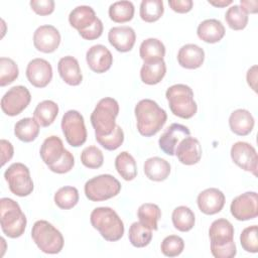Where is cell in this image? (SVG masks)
<instances>
[{
    "instance_id": "1",
    "label": "cell",
    "mask_w": 258,
    "mask_h": 258,
    "mask_svg": "<svg viewBox=\"0 0 258 258\" xmlns=\"http://www.w3.org/2000/svg\"><path fill=\"white\" fill-rule=\"evenodd\" d=\"M134 113L137 130L145 137L153 136L159 132L167 119L166 112L155 101L150 99L139 101L135 106Z\"/></svg>"
},
{
    "instance_id": "2",
    "label": "cell",
    "mask_w": 258,
    "mask_h": 258,
    "mask_svg": "<svg viewBox=\"0 0 258 258\" xmlns=\"http://www.w3.org/2000/svg\"><path fill=\"white\" fill-rule=\"evenodd\" d=\"M211 253L215 258H233L236 253L234 227L226 219L215 220L209 229Z\"/></svg>"
},
{
    "instance_id": "3",
    "label": "cell",
    "mask_w": 258,
    "mask_h": 258,
    "mask_svg": "<svg viewBox=\"0 0 258 258\" xmlns=\"http://www.w3.org/2000/svg\"><path fill=\"white\" fill-rule=\"evenodd\" d=\"M92 226L109 242L120 240L124 234V224L118 214L109 207H99L90 215Z\"/></svg>"
},
{
    "instance_id": "4",
    "label": "cell",
    "mask_w": 258,
    "mask_h": 258,
    "mask_svg": "<svg viewBox=\"0 0 258 258\" xmlns=\"http://www.w3.org/2000/svg\"><path fill=\"white\" fill-rule=\"evenodd\" d=\"M26 217L20 206L12 199L0 200V224L2 232L9 238H18L24 234Z\"/></svg>"
},
{
    "instance_id": "5",
    "label": "cell",
    "mask_w": 258,
    "mask_h": 258,
    "mask_svg": "<svg viewBox=\"0 0 258 258\" xmlns=\"http://www.w3.org/2000/svg\"><path fill=\"white\" fill-rule=\"evenodd\" d=\"M119 114L118 102L110 97L101 99L91 114L90 120L95 129V136L109 135L116 127Z\"/></svg>"
},
{
    "instance_id": "6",
    "label": "cell",
    "mask_w": 258,
    "mask_h": 258,
    "mask_svg": "<svg viewBox=\"0 0 258 258\" xmlns=\"http://www.w3.org/2000/svg\"><path fill=\"white\" fill-rule=\"evenodd\" d=\"M165 97L173 115L182 119H189L196 115L198 106L194 100V92L188 86L173 85L166 90Z\"/></svg>"
},
{
    "instance_id": "7",
    "label": "cell",
    "mask_w": 258,
    "mask_h": 258,
    "mask_svg": "<svg viewBox=\"0 0 258 258\" xmlns=\"http://www.w3.org/2000/svg\"><path fill=\"white\" fill-rule=\"evenodd\" d=\"M31 238L40 251L46 254H57L63 248L61 233L44 220L36 221L31 229Z\"/></svg>"
},
{
    "instance_id": "8",
    "label": "cell",
    "mask_w": 258,
    "mask_h": 258,
    "mask_svg": "<svg viewBox=\"0 0 258 258\" xmlns=\"http://www.w3.org/2000/svg\"><path fill=\"white\" fill-rule=\"evenodd\" d=\"M85 195L92 202H102L116 197L121 190L119 180L111 174H100L85 183Z\"/></svg>"
},
{
    "instance_id": "9",
    "label": "cell",
    "mask_w": 258,
    "mask_h": 258,
    "mask_svg": "<svg viewBox=\"0 0 258 258\" xmlns=\"http://www.w3.org/2000/svg\"><path fill=\"white\" fill-rule=\"evenodd\" d=\"M4 178L10 191L17 197H27L33 191V181L26 165L20 162L12 163L4 172Z\"/></svg>"
},
{
    "instance_id": "10",
    "label": "cell",
    "mask_w": 258,
    "mask_h": 258,
    "mask_svg": "<svg viewBox=\"0 0 258 258\" xmlns=\"http://www.w3.org/2000/svg\"><path fill=\"white\" fill-rule=\"evenodd\" d=\"M61 130L67 142L73 147L83 145L87 140V129L83 115L77 110L67 111L61 118Z\"/></svg>"
},
{
    "instance_id": "11",
    "label": "cell",
    "mask_w": 258,
    "mask_h": 258,
    "mask_svg": "<svg viewBox=\"0 0 258 258\" xmlns=\"http://www.w3.org/2000/svg\"><path fill=\"white\" fill-rule=\"evenodd\" d=\"M31 95L24 86H14L1 99V109L8 116L19 115L30 103Z\"/></svg>"
},
{
    "instance_id": "12",
    "label": "cell",
    "mask_w": 258,
    "mask_h": 258,
    "mask_svg": "<svg viewBox=\"0 0 258 258\" xmlns=\"http://www.w3.org/2000/svg\"><path fill=\"white\" fill-rule=\"evenodd\" d=\"M232 216L238 221L255 219L258 215V196L255 191H247L236 197L230 206Z\"/></svg>"
},
{
    "instance_id": "13",
    "label": "cell",
    "mask_w": 258,
    "mask_h": 258,
    "mask_svg": "<svg viewBox=\"0 0 258 258\" xmlns=\"http://www.w3.org/2000/svg\"><path fill=\"white\" fill-rule=\"evenodd\" d=\"M230 154L235 164L243 170L252 172L255 176L257 175L258 156L256 149L251 144L244 141H238L232 145Z\"/></svg>"
},
{
    "instance_id": "14",
    "label": "cell",
    "mask_w": 258,
    "mask_h": 258,
    "mask_svg": "<svg viewBox=\"0 0 258 258\" xmlns=\"http://www.w3.org/2000/svg\"><path fill=\"white\" fill-rule=\"evenodd\" d=\"M26 78L35 88L46 87L52 79L51 64L39 57L30 60L26 68Z\"/></svg>"
},
{
    "instance_id": "15",
    "label": "cell",
    "mask_w": 258,
    "mask_h": 258,
    "mask_svg": "<svg viewBox=\"0 0 258 258\" xmlns=\"http://www.w3.org/2000/svg\"><path fill=\"white\" fill-rule=\"evenodd\" d=\"M60 43V33L52 25H41L33 34V44L38 51L51 53Z\"/></svg>"
},
{
    "instance_id": "16",
    "label": "cell",
    "mask_w": 258,
    "mask_h": 258,
    "mask_svg": "<svg viewBox=\"0 0 258 258\" xmlns=\"http://www.w3.org/2000/svg\"><path fill=\"white\" fill-rule=\"evenodd\" d=\"M189 133L190 131L186 126L178 123H172L159 137V148L167 155H174L177 144L183 138L189 136Z\"/></svg>"
},
{
    "instance_id": "17",
    "label": "cell",
    "mask_w": 258,
    "mask_h": 258,
    "mask_svg": "<svg viewBox=\"0 0 258 258\" xmlns=\"http://www.w3.org/2000/svg\"><path fill=\"white\" fill-rule=\"evenodd\" d=\"M86 60L93 72L103 74L110 70L113 63V55L105 45L96 44L88 49Z\"/></svg>"
},
{
    "instance_id": "18",
    "label": "cell",
    "mask_w": 258,
    "mask_h": 258,
    "mask_svg": "<svg viewBox=\"0 0 258 258\" xmlns=\"http://www.w3.org/2000/svg\"><path fill=\"white\" fill-rule=\"evenodd\" d=\"M225 202V195L216 187H210L201 191L197 199L200 211L206 215H215L221 212Z\"/></svg>"
},
{
    "instance_id": "19",
    "label": "cell",
    "mask_w": 258,
    "mask_h": 258,
    "mask_svg": "<svg viewBox=\"0 0 258 258\" xmlns=\"http://www.w3.org/2000/svg\"><path fill=\"white\" fill-rule=\"evenodd\" d=\"M202 146L200 141L187 136L183 138L176 146L174 154L180 163L185 165H194L198 163L202 158Z\"/></svg>"
},
{
    "instance_id": "20",
    "label": "cell",
    "mask_w": 258,
    "mask_h": 258,
    "mask_svg": "<svg viewBox=\"0 0 258 258\" xmlns=\"http://www.w3.org/2000/svg\"><path fill=\"white\" fill-rule=\"evenodd\" d=\"M110 44L120 52L130 51L136 41V34L130 26L112 27L108 32Z\"/></svg>"
},
{
    "instance_id": "21",
    "label": "cell",
    "mask_w": 258,
    "mask_h": 258,
    "mask_svg": "<svg viewBox=\"0 0 258 258\" xmlns=\"http://www.w3.org/2000/svg\"><path fill=\"white\" fill-rule=\"evenodd\" d=\"M57 71L62 81L70 86H78L83 81L79 61L72 55L63 56L58 60Z\"/></svg>"
},
{
    "instance_id": "22",
    "label": "cell",
    "mask_w": 258,
    "mask_h": 258,
    "mask_svg": "<svg viewBox=\"0 0 258 258\" xmlns=\"http://www.w3.org/2000/svg\"><path fill=\"white\" fill-rule=\"evenodd\" d=\"M204 60V49L194 43H188L181 46L177 52V61L179 66L187 70H195L200 68Z\"/></svg>"
},
{
    "instance_id": "23",
    "label": "cell",
    "mask_w": 258,
    "mask_h": 258,
    "mask_svg": "<svg viewBox=\"0 0 258 258\" xmlns=\"http://www.w3.org/2000/svg\"><path fill=\"white\" fill-rule=\"evenodd\" d=\"M98 19L94 9L91 6L81 5L74 8L69 15L70 24L76 28L79 33L89 29Z\"/></svg>"
},
{
    "instance_id": "24",
    "label": "cell",
    "mask_w": 258,
    "mask_h": 258,
    "mask_svg": "<svg viewBox=\"0 0 258 258\" xmlns=\"http://www.w3.org/2000/svg\"><path fill=\"white\" fill-rule=\"evenodd\" d=\"M254 118L246 109H237L229 117V126L231 131L239 136L248 135L254 128Z\"/></svg>"
},
{
    "instance_id": "25",
    "label": "cell",
    "mask_w": 258,
    "mask_h": 258,
    "mask_svg": "<svg viewBox=\"0 0 258 258\" xmlns=\"http://www.w3.org/2000/svg\"><path fill=\"white\" fill-rule=\"evenodd\" d=\"M225 27L218 19H206L202 21L197 29V34L200 39L207 43L219 42L225 35Z\"/></svg>"
},
{
    "instance_id": "26",
    "label": "cell",
    "mask_w": 258,
    "mask_h": 258,
    "mask_svg": "<svg viewBox=\"0 0 258 258\" xmlns=\"http://www.w3.org/2000/svg\"><path fill=\"white\" fill-rule=\"evenodd\" d=\"M66 148L63 147V143L61 141V139L57 136H49L47 137L41 147H40V157L42 159V161L47 165H52L55 162H57L63 152H64Z\"/></svg>"
},
{
    "instance_id": "27",
    "label": "cell",
    "mask_w": 258,
    "mask_h": 258,
    "mask_svg": "<svg viewBox=\"0 0 258 258\" xmlns=\"http://www.w3.org/2000/svg\"><path fill=\"white\" fill-rule=\"evenodd\" d=\"M144 173L153 181L165 180L170 173V164L161 157H150L144 162Z\"/></svg>"
},
{
    "instance_id": "28",
    "label": "cell",
    "mask_w": 258,
    "mask_h": 258,
    "mask_svg": "<svg viewBox=\"0 0 258 258\" xmlns=\"http://www.w3.org/2000/svg\"><path fill=\"white\" fill-rule=\"evenodd\" d=\"M139 54L144 62L162 60L165 55V46L157 38H147L141 42Z\"/></svg>"
},
{
    "instance_id": "29",
    "label": "cell",
    "mask_w": 258,
    "mask_h": 258,
    "mask_svg": "<svg viewBox=\"0 0 258 258\" xmlns=\"http://www.w3.org/2000/svg\"><path fill=\"white\" fill-rule=\"evenodd\" d=\"M166 73L164 60L144 62L140 70L141 81L146 85H156L162 81Z\"/></svg>"
},
{
    "instance_id": "30",
    "label": "cell",
    "mask_w": 258,
    "mask_h": 258,
    "mask_svg": "<svg viewBox=\"0 0 258 258\" xmlns=\"http://www.w3.org/2000/svg\"><path fill=\"white\" fill-rule=\"evenodd\" d=\"M58 114V106L51 100H44L35 107L33 116L38 124L42 127H47L53 123Z\"/></svg>"
},
{
    "instance_id": "31",
    "label": "cell",
    "mask_w": 258,
    "mask_h": 258,
    "mask_svg": "<svg viewBox=\"0 0 258 258\" xmlns=\"http://www.w3.org/2000/svg\"><path fill=\"white\" fill-rule=\"evenodd\" d=\"M14 134L23 142H31L39 134V124L34 118H23L14 125Z\"/></svg>"
},
{
    "instance_id": "32",
    "label": "cell",
    "mask_w": 258,
    "mask_h": 258,
    "mask_svg": "<svg viewBox=\"0 0 258 258\" xmlns=\"http://www.w3.org/2000/svg\"><path fill=\"white\" fill-rule=\"evenodd\" d=\"M115 168L125 180H132L137 175V165L134 157L127 151L119 153L115 158Z\"/></svg>"
},
{
    "instance_id": "33",
    "label": "cell",
    "mask_w": 258,
    "mask_h": 258,
    "mask_svg": "<svg viewBox=\"0 0 258 258\" xmlns=\"http://www.w3.org/2000/svg\"><path fill=\"white\" fill-rule=\"evenodd\" d=\"M172 224L175 229L180 232H188L190 231L196 222L194 212L185 206H179L175 208L171 215Z\"/></svg>"
},
{
    "instance_id": "34",
    "label": "cell",
    "mask_w": 258,
    "mask_h": 258,
    "mask_svg": "<svg viewBox=\"0 0 258 258\" xmlns=\"http://www.w3.org/2000/svg\"><path fill=\"white\" fill-rule=\"evenodd\" d=\"M128 238L134 247L143 248L151 242L152 230L140 222H134L129 228Z\"/></svg>"
},
{
    "instance_id": "35",
    "label": "cell",
    "mask_w": 258,
    "mask_h": 258,
    "mask_svg": "<svg viewBox=\"0 0 258 258\" xmlns=\"http://www.w3.org/2000/svg\"><path fill=\"white\" fill-rule=\"evenodd\" d=\"M109 17L117 23L130 21L134 16V5L131 1H117L109 7Z\"/></svg>"
},
{
    "instance_id": "36",
    "label": "cell",
    "mask_w": 258,
    "mask_h": 258,
    "mask_svg": "<svg viewBox=\"0 0 258 258\" xmlns=\"http://www.w3.org/2000/svg\"><path fill=\"white\" fill-rule=\"evenodd\" d=\"M139 222L151 230H157V222L161 218V211L155 204H142L137 211Z\"/></svg>"
},
{
    "instance_id": "37",
    "label": "cell",
    "mask_w": 258,
    "mask_h": 258,
    "mask_svg": "<svg viewBox=\"0 0 258 258\" xmlns=\"http://www.w3.org/2000/svg\"><path fill=\"white\" fill-rule=\"evenodd\" d=\"M162 0H143L140 4V17L145 22H155L163 14Z\"/></svg>"
},
{
    "instance_id": "38",
    "label": "cell",
    "mask_w": 258,
    "mask_h": 258,
    "mask_svg": "<svg viewBox=\"0 0 258 258\" xmlns=\"http://www.w3.org/2000/svg\"><path fill=\"white\" fill-rule=\"evenodd\" d=\"M79 202V191L75 186H62L54 194V203L61 210H70Z\"/></svg>"
},
{
    "instance_id": "39",
    "label": "cell",
    "mask_w": 258,
    "mask_h": 258,
    "mask_svg": "<svg viewBox=\"0 0 258 258\" xmlns=\"http://www.w3.org/2000/svg\"><path fill=\"white\" fill-rule=\"evenodd\" d=\"M225 19L229 27L233 30H242L247 26L248 14L240 5H233L228 8L225 14Z\"/></svg>"
},
{
    "instance_id": "40",
    "label": "cell",
    "mask_w": 258,
    "mask_h": 258,
    "mask_svg": "<svg viewBox=\"0 0 258 258\" xmlns=\"http://www.w3.org/2000/svg\"><path fill=\"white\" fill-rule=\"evenodd\" d=\"M19 75L16 62L9 57L0 58V86L5 87L13 83Z\"/></svg>"
},
{
    "instance_id": "41",
    "label": "cell",
    "mask_w": 258,
    "mask_h": 258,
    "mask_svg": "<svg viewBox=\"0 0 258 258\" xmlns=\"http://www.w3.org/2000/svg\"><path fill=\"white\" fill-rule=\"evenodd\" d=\"M81 161L86 167L97 169L103 165L104 155L97 146H88L81 153Z\"/></svg>"
},
{
    "instance_id": "42",
    "label": "cell",
    "mask_w": 258,
    "mask_h": 258,
    "mask_svg": "<svg viewBox=\"0 0 258 258\" xmlns=\"http://www.w3.org/2000/svg\"><path fill=\"white\" fill-rule=\"evenodd\" d=\"M184 249V241L176 235H169L163 239L160 245V250L167 257H175L181 254Z\"/></svg>"
},
{
    "instance_id": "43",
    "label": "cell",
    "mask_w": 258,
    "mask_h": 258,
    "mask_svg": "<svg viewBox=\"0 0 258 258\" xmlns=\"http://www.w3.org/2000/svg\"><path fill=\"white\" fill-rule=\"evenodd\" d=\"M97 142L107 150H116L124 141V132L119 125H116L113 132L109 135L95 136Z\"/></svg>"
},
{
    "instance_id": "44",
    "label": "cell",
    "mask_w": 258,
    "mask_h": 258,
    "mask_svg": "<svg viewBox=\"0 0 258 258\" xmlns=\"http://www.w3.org/2000/svg\"><path fill=\"white\" fill-rule=\"evenodd\" d=\"M240 243L246 252H258V227L256 225L245 228L240 235Z\"/></svg>"
},
{
    "instance_id": "45",
    "label": "cell",
    "mask_w": 258,
    "mask_h": 258,
    "mask_svg": "<svg viewBox=\"0 0 258 258\" xmlns=\"http://www.w3.org/2000/svg\"><path fill=\"white\" fill-rule=\"evenodd\" d=\"M74 165H75L74 155L69 150L66 149L63 154H62V156H61V158L57 162H55L54 164L49 165L48 168L52 172L62 174V173L69 172L71 169H73Z\"/></svg>"
},
{
    "instance_id": "46",
    "label": "cell",
    "mask_w": 258,
    "mask_h": 258,
    "mask_svg": "<svg viewBox=\"0 0 258 258\" xmlns=\"http://www.w3.org/2000/svg\"><path fill=\"white\" fill-rule=\"evenodd\" d=\"M31 9L38 15H49L54 10V1L52 0H31L29 2Z\"/></svg>"
},
{
    "instance_id": "47",
    "label": "cell",
    "mask_w": 258,
    "mask_h": 258,
    "mask_svg": "<svg viewBox=\"0 0 258 258\" xmlns=\"http://www.w3.org/2000/svg\"><path fill=\"white\" fill-rule=\"evenodd\" d=\"M103 33V23L102 21L98 18L96 22L86 31H83L80 33V35L87 40H94L99 38Z\"/></svg>"
},
{
    "instance_id": "48",
    "label": "cell",
    "mask_w": 258,
    "mask_h": 258,
    "mask_svg": "<svg viewBox=\"0 0 258 258\" xmlns=\"http://www.w3.org/2000/svg\"><path fill=\"white\" fill-rule=\"evenodd\" d=\"M169 7L177 13H186L191 10L194 2L191 0H169Z\"/></svg>"
},
{
    "instance_id": "49",
    "label": "cell",
    "mask_w": 258,
    "mask_h": 258,
    "mask_svg": "<svg viewBox=\"0 0 258 258\" xmlns=\"http://www.w3.org/2000/svg\"><path fill=\"white\" fill-rule=\"evenodd\" d=\"M0 145H1V166H4L5 163L12 158L14 149L11 142L5 139H1Z\"/></svg>"
},
{
    "instance_id": "50",
    "label": "cell",
    "mask_w": 258,
    "mask_h": 258,
    "mask_svg": "<svg viewBox=\"0 0 258 258\" xmlns=\"http://www.w3.org/2000/svg\"><path fill=\"white\" fill-rule=\"evenodd\" d=\"M247 83L251 87V89L256 92L257 91V66H253L247 72Z\"/></svg>"
},
{
    "instance_id": "51",
    "label": "cell",
    "mask_w": 258,
    "mask_h": 258,
    "mask_svg": "<svg viewBox=\"0 0 258 258\" xmlns=\"http://www.w3.org/2000/svg\"><path fill=\"white\" fill-rule=\"evenodd\" d=\"M240 6L242 9L247 13H256L257 12V6H258V1L257 0H241L240 1Z\"/></svg>"
},
{
    "instance_id": "52",
    "label": "cell",
    "mask_w": 258,
    "mask_h": 258,
    "mask_svg": "<svg viewBox=\"0 0 258 258\" xmlns=\"http://www.w3.org/2000/svg\"><path fill=\"white\" fill-rule=\"evenodd\" d=\"M208 2H209L211 5L215 6V7H221V8L226 7V6H228V5H230V4L233 3L232 0H209Z\"/></svg>"
}]
</instances>
